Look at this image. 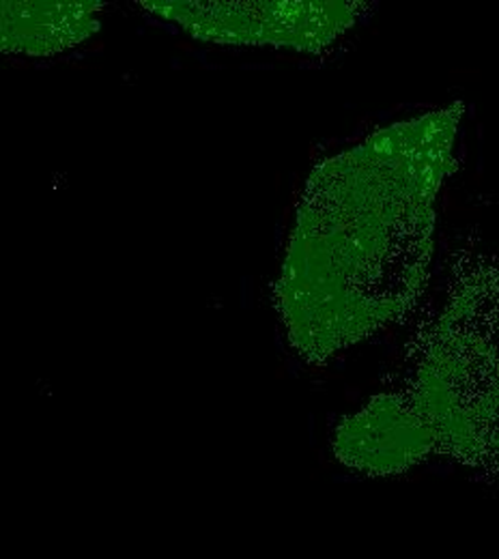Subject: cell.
I'll list each match as a JSON object with an SVG mask.
<instances>
[{"instance_id": "cell-2", "label": "cell", "mask_w": 499, "mask_h": 559, "mask_svg": "<svg viewBox=\"0 0 499 559\" xmlns=\"http://www.w3.org/2000/svg\"><path fill=\"white\" fill-rule=\"evenodd\" d=\"M412 401L437 450L499 465V265L472 276L450 299Z\"/></svg>"}, {"instance_id": "cell-5", "label": "cell", "mask_w": 499, "mask_h": 559, "mask_svg": "<svg viewBox=\"0 0 499 559\" xmlns=\"http://www.w3.org/2000/svg\"><path fill=\"white\" fill-rule=\"evenodd\" d=\"M95 0H4L0 4V48L9 55L52 57L99 31Z\"/></svg>"}, {"instance_id": "cell-4", "label": "cell", "mask_w": 499, "mask_h": 559, "mask_svg": "<svg viewBox=\"0 0 499 559\" xmlns=\"http://www.w3.org/2000/svg\"><path fill=\"white\" fill-rule=\"evenodd\" d=\"M437 450L435 435L412 399L377 396L336 430L334 452L368 476L401 474Z\"/></svg>"}, {"instance_id": "cell-3", "label": "cell", "mask_w": 499, "mask_h": 559, "mask_svg": "<svg viewBox=\"0 0 499 559\" xmlns=\"http://www.w3.org/2000/svg\"><path fill=\"white\" fill-rule=\"evenodd\" d=\"M143 7L199 41L297 52L332 46L354 26L357 15L356 2L343 0H146Z\"/></svg>"}, {"instance_id": "cell-1", "label": "cell", "mask_w": 499, "mask_h": 559, "mask_svg": "<svg viewBox=\"0 0 499 559\" xmlns=\"http://www.w3.org/2000/svg\"><path fill=\"white\" fill-rule=\"evenodd\" d=\"M461 117L452 104L394 123L310 175L276 286L286 338L308 361L368 338L425 290Z\"/></svg>"}]
</instances>
